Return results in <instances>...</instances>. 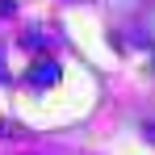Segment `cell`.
I'll return each mask as SVG.
<instances>
[{"instance_id":"obj_1","label":"cell","mask_w":155,"mask_h":155,"mask_svg":"<svg viewBox=\"0 0 155 155\" xmlns=\"http://www.w3.org/2000/svg\"><path fill=\"white\" fill-rule=\"evenodd\" d=\"M54 80H59V63H54V59H38V63L29 67V84H34V88L54 84Z\"/></svg>"},{"instance_id":"obj_2","label":"cell","mask_w":155,"mask_h":155,"mask_svg":"<svg viewBox=\"0 0 155 155\" xmlns=\"http://www.w3.org/2000/svg\"><path fill=\"white\" fill-rule=\"evenodd\" d=\"M13 13V0H0V17H8Z\"/></svg>"},{"instance_id":"obj_3","label":"cell","mask_w":155,"mask_h":155,"mask_svg":"<svg viewBox=\"0 0 155 155\" xmlns=\"http://www.w3.org/2000/svg\"><path fill=\"white\" fill-rule=\"evenodd\" d=\"M143 130H151V143H155V122H151V126H143Z\"/></svg>"},{"instance_id":"obj_4","label":"cell","mask_w":155,"mask_h":155,"mask_svg":"<svg viewBox=\"0 0 155 155\" xmlns=\"http://www.w3.org/2000/svg\"><path fill=\"white\" fill-rule=\"evenodd\" d=\"M4 134H8V126H4V122H0V138H4Z\"/></svg>"}]
</instances>
